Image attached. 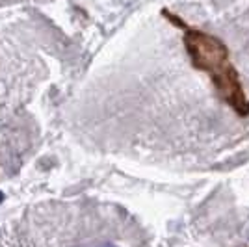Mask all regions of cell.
I'll return each mask as SVG.
<instances>
[{
  "label": "cell",
  "mask_w": 249,
  "mask_h": 247,
  "mask_svg": "<svg viewBox=\"0 0 249 247\" xmlns=\"http://www.w3.org/2000/svg\"><path fill=\"white\" fill-rule=\"evenodd\" d=\"M184 47L194 67L210 76L221 101L229 104L240 117H248L249 99L244 91L236 67L231 63V52L227 45L216 35L186 26Z\"/></svg>",
  "instance_id": "cell-1"
},
{
  "label": "cell",
  "mask_w": 249,
  "mask_h": 247,
  "mask_svg": "<svg viewBox=\"0 0 249 247\" xmlns=\"http://www.w3.org/2000/svg\"><path fill=\"white\" fill-rule=\"evenodd\" d=\"M2 201H4V194H2V192H0V203H2Z\"/></svg>",
  "instance_id": "cell-3"
},
{
  "label": "cell",
  "mask_w": 249,
  "mask_h": 247,
  "mask_svg": "<svg viewBox=\"0 0 249 247\" xmlns=\"http://www.w3.org/2000/svg\"><path fill=\"white\" fill-rule=\"evenodd\" d=\"M82 247H117L115 244H97V246H82Z\"/></svg>",
  "instance_id": "cell-2"
}]
</instances>
